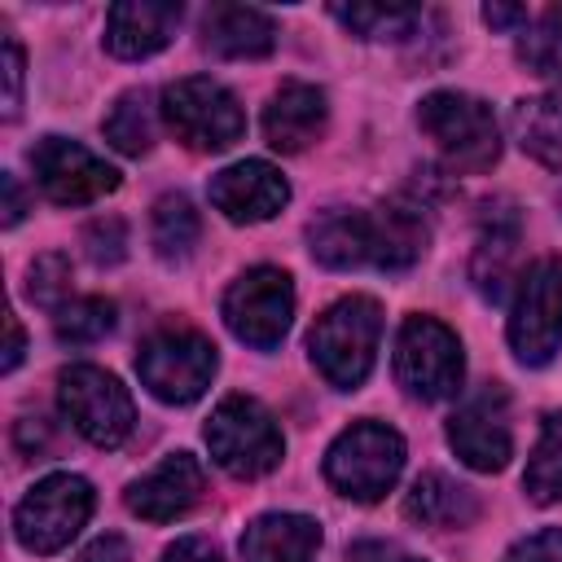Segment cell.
<instances>
[{"instance_id": "d6986e66", "label": "cell", "mask_w": 562, "mask_h": 562, "mask_svg": "<svg viewBox=\"0 0 562 562\" xmlns=\"http://www.w3.org/2000/svg\"><path fill=\"white\" fill-rule=\"evenodd\" d=\"M202 40L220 57H268L277 44V22L255 4H211L202 18Z\"/></svg>"}, {"instance_id": "8d00e7d4", "label": "cell", "mask_w": 562, "mask_h": 562, "mask_svg": "<svg viewBox=\"0 0 562 562\" xmlns=\"http://www.w3.org/2000/svg\"><path fill=\"white\" fill-rule=\"evenodd\" d=\"M0 184H4V228H13L22 220V211H26V198L18 189V176H4Z\"/></svg>"}, {"instance_id": "5b68a950", "label": "cell", "mask_w": 562, "mask_h": 562, "mask_svg": "<svg viewBox=\"0 0 562 562\" xmlns=\"http://www.w3.org/2000/svg\"><path fill=\"white\" fill-rule=\"evenodd\" d=\"M206 448H211V457H215L228 474H237V479H259V474H268V470L281 461L285 439H281L272 413H268L259 400H250V395H228V400H220V408H215L211 422H206Z\"/></svg>"}, {"instance_id": "ffe728a7", "label": "cell", "mask_w": 562, "mask_h": 562, "mask_svg": "<svg viewBox=\"0 0 562 562\" xmlns=\"http://www.w3.org/2000/svg\"><path fill=\"white\" fill-rule=\"evenodd\" d=\"M321 527L303 514H263L241 531L246 562H316Z\"/></svg>"}, {"instance_id": "cb8c5ba5", "label": "cell", "mask_w": 562, "mask_h": 562, "mask_svg": "<svg viewBox=\"0 0 562 562\" xmlns=\"http://www.w3.org/2000/svg\"><path fill=\"white\" fill-rule=\"evenodd\" d=\"M522 487L536 505L562 501V413L544 417L540 439H536L531 461H527V474H522Z\"/></svg>"}, {"instance_id": "d590c367", "label": "cell", "mask_w": 562, "mask_h": 562, "mask_svg": "<svg viewBox=\"0 0 562 562\" xmlns=\"http://www.w3.org/2000/svg\"><path fill=\"white\" fill-rule=\"evenodd\" d=\"M351 562H422V558H408V553H400L391 544H356Z\"/></svg>"}, {"instance_id": "8fae6325", "label": "cell", "mask_w": 562, "mask_h": 562, "mask_svg": "<svg viewBox=\"0 0 562 562\" xmlns=\"http://www.w3.org/2000/svg\"><path fill=\"white\" fill-rule=\"evenodd\" d=\"M136 373L162 404H193L215 378V342L198 329H162L140 347Z\"/></svg>"}, {"instance_id": "d4e9b609", "label": "cell", "mask_w": 562, "mask_h": 562, "mask_svg": "<svg viewBox=\"0 0 562 562\" xmlns=\"http://www.w3.org/2000/svg\"><path fill=\"white\" fill-rule=\"evenodd\" d=\"M518 250V224L514 215L505 224H487L483 237H479V250H474V281L487 299H505V281H509V259Z\"/></svg>"}, {"instance_id": "4316f807", "label": "cell", "mask_w": 562, "mask_h": 562, "mask_svg": "<svg viewBox=\"0 0 562 562\" xmlns=\"http://www.w3.org/2000/svg\"><path fill=\"white\" fill-rule=\"evenodd\" d=\"M198 211L184 193H162L158 206H154V246L162 259H184L193 246H198Z\"/></svg>"}, {"instance_id": "f1b7e54d", "label": "cell", "mask_w": 562, "mask_h": 562, "mask_svg": "<svg viewBox=\"0 0 562 562\" xmlns=\"http://www.w3.org/2000/svg\"><path fill=\"white\" fill-rule=\"evenodd\" d=\"M114 329V303L110 299H75L66 307H57V338L70 342V347H83V342H97Z\"/></svg>"}, {"instance_id": "277c9868", "label": "cell", "mask_w": 562, "mask_h": 562, "mask_svg": "<svg viewBox=\"0 0 562 562\" xmlns=\"http://www.w3.org/2000/svg\"><path fill=\"white\" fill-rule=\"evenodd\" d=\"M404 470V439L382 422L347 426L325 452V479L351 501H378Z\"/></svg>"}, {"instance_id": "f35d334b", "label": "cell", "mask_w": 562, "mask_h": 562, "mask_svg": "<svg viewBox=\"0 0 562 562\" xmlns=\"http://www.w3.org/2000/svg\"><path fill=\"white\" fill-rule=\"evenodd\" d=\"M4 329H9V347H4V373H13V369H18V360H22V351H26V338H22L18 316H9V321H4Z\"/></svg>"}, {"instance_id": "9c48e42d", "label": "cell", "mask_w": 562, "mask_h": 562, "mask_svg": "<svg viewBox=\"0 0 562 562\" xmlns=\"http://www.w3.org/2000/svg\"><path fill=\"white\" fill-rule=\"evenodd\" d=\"M88 514H92V487H88V479H79V474H48L13 509V531H18V544L22 549H31V553H57V549H66L79 536V527L88 522Z\"/></svg>"}, {"instance_id": "30bf717a", "label": "cell", "mask_w": 562, "mask_h": 562, "mask_svg": "<svg viewBox=\"0 0 562 562\" xmlns=\"http://www.w3.org/2000/svg\"><path fill=\"white\" fill-rule=\"evenodd\" d=\"M461 342L435 316H408L395 338V378L417 400H448L461 391Z\"/></svg>"}, {"instance_id": "44dd1931", "label": "cell", "mask_w": 562, "mask_h": 562, "mask_svg": "<svg viewBox=\"0 0 562 562\" xmlns=\"http://www.w3.org/2000/svg\"><path fill=\"white\" fill-rule=\"evenodd\" d=\"M404 514H408L413 522H422V527L448 531V527L474 522L479 501H474V492H470L465 483H457V479L430 470V474H417V479H413V487H408V496H404Z\"/></svg>"}, {"instance_id": "7c38bea8", "label": "cell", "mask_w": 562, "mask_h": 562, "mask_svg": "<svg viewBox=\"0 0 562 562\" xmlns=\"http://www.w3.org/2000/svg\"><path fill=\"white\" fill-rule=\"evenodd\" d=\"M290 316H294V285H290V277L281 268H268V263L250 268L224 294L228 329L241 342L259 347V351H268V347H277L285 338Z\"/></svg>"}, {"instance_id": "8992f818", "label": "cell", "mask_w": 562, "mask_h": 562, "mask_svg": "<svg viewBox=\"0 0 562 562\" xmlns=\"http://www.w3.org/2000/svg\"><path fill=\"white\" fill-rule=\"evenodd\" d=\"M57 400H61V413L70 417V426L97 448H119L132 435V422H136L132 395L114 373H105L97 364L61 369Z\"/></svg>"}, {"instance_id": "7402d4cb", "label": "cell", "mask_w": 562, "mask_h": 562, "mask_svg": "<svg viewBox=\"0 0 562 562\" xmlns=\"http://www.w3.org/2000/svg\"><path fill=\"white\" fill-rule=\"evenodd\" d=\"M514 132L531 158H540L544 167H562V101H553V97L518 101Z\"/></svg>"}, {"instance_id": "603a6c76", "label": "cell", "mask_w": 562, "mask_h": 562, "mask_svg": "<svg viewBox=\"0 0 562 562\" xmlns=\"http://www.w3.org/2000/svg\"><path fill=\"white\" fill-rule=\"evenodd\" d=\"M105 140L119 154H132V158L149 154V145H154V105H149V92L145 88H132V92H123L110 105V114H105Z\"/></svg>"}, {"instance_id": "e575fe53", "label": "cell", "mask_w": 562, "mask_h": 562, "mask_svg": "<svg viewBox=\"0 0 562 562\" xmlns=\"http://www.w3.org/2000/svg\"><path fill=\"white\" fill-rule=\"evenodd\" d=\"M79 562H132V553H127V540L123 536H97L79 553Z\"/></svg>"}, {"instance_id": "2e32d148", "label": "cell", "mask_w": 562, "mask_h": 562, "mask_svg": "<svg viewBox=\"0 0 562 562\" xmlns=\"http://www.w3.org/2000/svg\"><path fill=\"white\" fill-rule=\"evenodd\" d=\"M202 487H206L202 465L189 452H171L127 487V509L145 522H171L202 501Z\"/></svg>"}, {"instance_id": "f546056e", "label": "cell", "mask_w": 562, "mask_h": 562, "mask_svg": "<svg viewBox=\"0 0 562 562\" xmlns=\"http://www.w3.org/2000/svg\"><path fill=\"white\" fill-rule=\"evenodd\" d=\"M26 290H31L35 303L57 307L61 294L70 290V259L57 255V250H53V255H40V259L31 263V281H26Z\"/></svg>"}, {"instance_id": "4fadbf2b", "label": "cell", "mask_w": 562, "mask_h": 562, "mask_svg": "<svg viewBox=\"0 0 562 562\" xmlns=\"http://www.w3.org/2000/svg\"><path fill=\"white\" fill-rule=\"evenodd\" d=\"M31 167H35L40 189L57 206H83V202H97V198H105V193L119 189V171L105 158H97L92 149L66 140V136L35 140Z\"/></svg>"}, {"instance_id": "9a60e30c", "label": "cell", "mask_w": 562, "mask_h": 562, "mask_svg": "<svg viewBox=\"0 0 562 562\" xmlns=\"http://www.w3.org/2000/svg\"><path fill=\"white\" fill-rule=\"evenodd\" d=\"M211 202L233 220V224H259V220H272L285 202H290V184L285 176L263 162V158H246V162H233L224 171L211 176L206 184Z\"/></svg>"}, {"instance_id": "484cf974", "label": "cell", "mask_w": 562, "mask_h": 562, "mask_svg": "<svg viewBox=\"0 0 562 562\" xmlns=\"http://www.w3.org/2000/svg\"><path fill=\"white\" fill-rule=\"evenodd\" d=\"M329 13L360 40H404L422 22V9L413 4H334Z\"/></svg>"}, {"instance_id": "e0dca14e", "label": "cell", "mask_w": 562, "mask_h": 562, "mask_svg": "<svg viewBox=\"0 0 562 562\" xmlns=\"http://www.w3.org/2000/svg\"><path fill=\"white\" fill-rule=\"evenodd\" d=\"M180 26V4H158V0H123L105 18V48L114 57L140 61L154 57L158 48L171 44Z\"/></svg>"}, {"instance_id": "6da1fadb", "label": "cell", "mask_w": 562, "mask_h": 562, "mask_svg": "<svg viewBox=\"0 0 562 562\" xmlns=\"http://www.w3.org/2000/svg\"><path fill=\"white\" fill-rule=\"evenodd\" d=\"M312 255L329 268H408L426 250V220L417 206H382V211H351L334 206L307 224Z\"/></svg>"}, {"instance_id": "d6a6232c", "label": "cell", "mask_w": 562, "mask_h": 562, "mask_svg": "<svg viewBox=\"0 0 562 562\" xmlns=\"http://www.w3.org/2000/svg\"><path fill=\"white\" fill-rule=\"evenodd\" d=\"M22 105V48L13 35H4V119H13Z\"/></svg>"}, {"instance_id": "4dcf8cb0", "label": "cell", "mask_w": 562, "mask_h": 562, "mask_svg": "<svg viewBox=\"0 0 562 562\" xmlns=\"http://www.w3.org/2000/svg\"><path fill=\"white\" fill-rule=\"evenodd\" d=\"M83 246H88V259H92L97 268L119 263L123 250H127V228H123V220H114V215L92 220V224L83 228Z\"/></svg>"}, {"instance_id": "3957f363", "label": "cell", "mask_w": 562, "mask_h": 562, "mask_svg": "<svg viewBox=\"0 0 562 562\" xmlns=\"http://www.w3.org/2000/svg\"><path fill=\"white\" fill-rule=\"evenodd\" d=\"M417 127L435 140L452 171H487L501 154L496 114L470 92H430L417 105Z\"/></svg>"}, {"instance_id": "ba28073f", "label": "cell", "mask_w": 562, "mask_h": 562, "mask_svg": "<svg viewBox=\"0 0 562 562\" xmlns=\"http://www.w3.org/2000/svg\"><path fill=\"white\" fill-rule=\"evenodd\" d=\"M509 347L522 364H549L562 347V259H536L518 277L509 307Z\"/></svg>"}, {"instance_id": "7a4b0ae2", "label": "cell", "mask_w": 562, "mask_h": 562, "mask_svg": "<svg viewBox=\"0 0 562 562\" xmlns=\"http://www.w3.org/2000/svg\"><path fill=\"white\" fill-rule=\"evenodd\" d=\"M378 334H382V307L364 294H347L316 316V325L307 334L312 364L321 369V378L329 386L356 391L373 369Z\"/></svg>"}, {"instance_id": "5bb4252c", "label": "cell", "mask_w": 562, "mask_h": 562, "mask_svg": "<svg viewBox=\"0 0 562 562\" xmlns=\"http://www.w3.org/2000/svg\"><path fill=\"white\" fill-rule=\"evenodd\" d=\"M448 443L470 470H505L514 457V430H509V400L501 386H483L470 395L452 422H448Z\"/></svg>"}, {"instance_id": "52a82bcc", "label": "cell", "mask_w": 562, "mask_h": 562, "mask_svg": "<svg viewBox=\"0 0 562 562\" xmlns=\"http://www.w3.org/2000/svg\"><path fill=\"white\" fill-rule=\"evenodd\" d=\"M162 119L189 149H228L246 132V114L228 88L206 75H189L162 88Z\"/></svg>"}, {"instance_id": "83f0119b", "label": "cell", "mask_w": 562, "mask_h": 562, "mask_svg": "<svg viewBox=\"0 0 562 562\" xmlns=\"http://www.w3.org/2000/svg\"><path fill=\"white\" fill-rule=\"evenodd\" d=\"M518 57H522V66L531 75H540V79H549V83L562 88V4L549 9V13H540V22L522 35Z\"/></svg>"}, {"instance_id": "1f68e13d", "label": "cell", "mask_w": 562, "mask_h": 562, "mask_svg": "<svg viewBox=\"0 0 562 562\" xmlns=\"http://www.w3.org/2000/svg\"><path fill=\"white\" fill-rule=\"evenodd\" d=\"M505 562H562V531L549 527V531H536V536L518 540L505 553Z\"/></svg>"}, {"instance_id": "ac0fdd59", "label": "cell", "mask_w": 562, "mask_h": 562, "mask_svg": "<svg viewBox=\"0 0 562 562\" xmlns=\"http://www.w3.org/2000/svg\"><path fill=\"white\" fill-rule=\"evenodd\" d=\"M321 127H325V92L312 83H299V79L281 83L263 110V136L281 154L307 149L321 136Z\"/></svg>"}, {"instance_id": "74e56055", "label": "cell", "mask_w": 562, "mask_h": 562, "mask_svg": "<svg viewBox=\"0 0 562 562\" xmlns=\"http://www.w3.org/2000/svg\"><path fill=\"white\" fill-rule=\"evenodd\" d=\"M483 18H487V26H522L527 9H518V4H487Z\"/></svg>"}, {"instance_id": "836d02e7", "label": "cell", "mask_w": 562, "mask_h": 562, "mask_svg": "<svg viewBox=\"0 0 562 562\" xmlns=\"http://www.w3.org/2000/svg\"><path fill=\"white\" fill-rule=\"evenodd\" d=\"M162 562H224V553H220V544L206 540V536H184V540H176V544L162 553Z\"/></svg>"}]
</instances>
